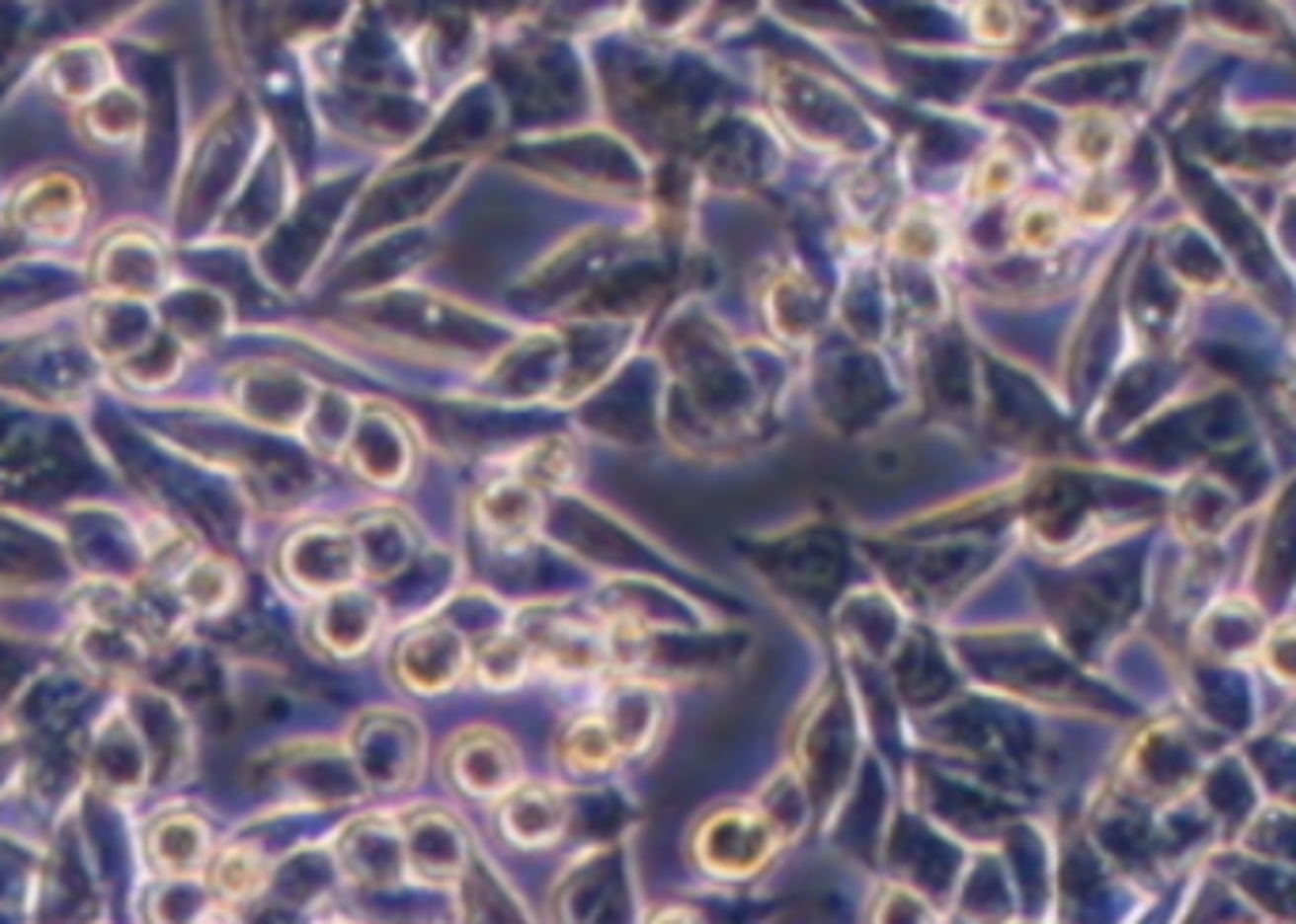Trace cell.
Returning a JSON list of instances; mask_svg holds the SVG:
<instances>
[{
	"label": "cell",
	"mask_w": 1296,
	"mask_h": 924,
	"mask_svg": "<svg viewBox=\"0 0 1296 924\" xmlns=\"http://www.w3.org/2000/svg\"><path fill=\"white\" fill-rule=\"evenodd\" d=\"M1019 235H1023L1027 247H1054L1065 235V220L1058 216V208L1031 205L1019 220Z\"/></svg>",
	"instance_id": "6da1fadb"
},
{
	"label": "cell",
	"mask_w": 1296,
	"mask_h": 924,
	"mask_svg": "<svg viewBox=\"0 0 1296 924\" xmlns=\"http://www.w3.org/2000/svg\"><path fill=\"white\" fill-rule=\"evenodd\" d=\"M978 175H986V179H978V190H982V193H1005L1009 186L1016 183V179H1012L1016 171H1012V163L1009 160H994V167H982Z\"/></svg>",
	"instance_id": "7a4b0ae2"
}]
</instances>
